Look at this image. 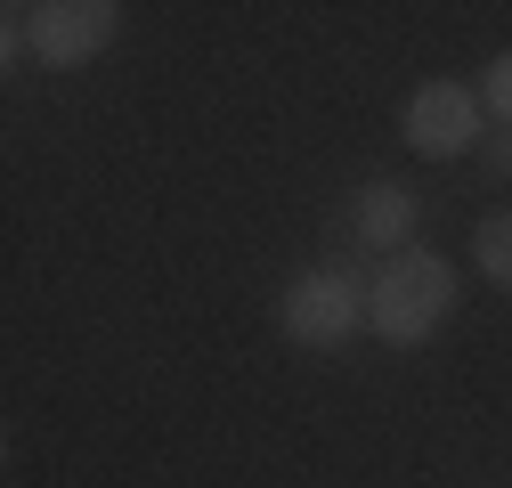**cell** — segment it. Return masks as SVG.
I'll list each match as a JSON object with an SVG mask.
<instances>
[{"mask_svg": "<svg viewBox=\"0 0 512 488\" xmlns=\"http://www.w3.org/2000/svg\"><path fill=\"white\" fill-rule=\"evenodd\" d=\"M277 326L301 342V350H342L358 326H366V277L358 269H301L277 301Z\"/></svg>", "mask_w": 512, "mask_h": 488, "instance_id": "obj_2", "label": "cell"}, {"mask_svg": "<svg viewBox=\"0 0 512 488\" xmlns=\"http://www.w3.org/2000/svg\"><path fill=\"white\" fill-rule=\"evenodd\" d=\"M456 261L431 253V244H407V253H391L374 277H366V326L391 342V350H415L423 334H439L447 318H456Z\"/></svg>", "mask_w": 512, "mask_h": 488, "instance_id": "obj_1", "label": "cell"}, {"mask_svg": "<svg viewBox=\"0 0 512 488\" xmlns=\"http://www.w3.org/2000/svg\"><path fill=\"white\" fill-rule=\"evenodd\" d=\"M480 106L512 131V49H496V57H488V74H480Z\"/></svg>", "mask_w": 512, "mask_h": 488, "instance_id": "obj_7", "label": "cell"}, {"mask_svg": "<svg viewBox=\"0 0 512 488\" xmlns=\"http://www.w3.org/2000/svg\"><path fill=\"white\" fill-rule=\"evenodd\" d=\"M472 261H480V277H488V285H504V293H512V212H488V220L472 228Z\"/></svg>", "mask_w": 512, "mask_h": 488, "instance_id": "obj_6", "label": "cell"}, {"mask_svg": "<svg viewBox=\"0 0 512 488\" xmlns=\"http://www.w3.org/2000/svg\"><path fill=\"white\" fill-rule=\"evenodd\" d=\"M399 131H407V147L431 155V163L480 147V90H472V82H447V74L415 82L407 106H399Z\"/></svg>", "mask_w": 512, "mask_h": 488, "instance_id": "obj_4", "label": "cell"}, {"mask_svg": "<svg viewBox=\"0 0 512 488\" xmlns=\"http://www.w3.org/2000/svg\"><path fill=\"white\" fill-rule=\"evenodd\" d=\"M350 212H358V236L374 253H407V236H415V188L407 179H366L350 196Z\"/></svg>", "mask_w": 512, "mask_h": 488, "instance_id": "obj_5", "label": "cell"}, {"mask_svg": "<svg viewBox=\"0 0 512 488\" xmlns=\"http://www.w3.org/2000/svg\"><path fill=\"white\" fill-rule=\"evenodd\" d=\"M25 17V49L41 57L49 74H74L122 33V9L114 0H49V9H17Z\"/></svg>", "mask_w": 512, "mask_h": 488, "instance_id": "obj_3", "label": "cell"}, {"mask_svg": "<svg viewBox=\"0 0 512 488\" xmlns=\"http://www.w3.org/2000/svg\"><path fill=\"white\" fill-rule=\"evenodd\" d=\"M480 155H488V171H496V179H512V131H496Z\"/></svg>", "mask_w": 512, "mask_h": 488, "instance_id": "obj_8", "label": "cell"}]
</instances>
